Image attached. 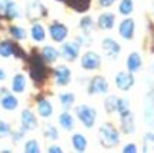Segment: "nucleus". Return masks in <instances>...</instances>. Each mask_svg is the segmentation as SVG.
Wrapping results in <instances>:
<instances>
[{
    "label": "nucleus",
    "mask_w": 154,
    "mask_h": 153,
    "mask_svg": "<svg viewBox=\"0 0 154 153\" xmlns=\"http://www.w3.org/2000/svg\"><path fill=\"white\" fill-rule=\"evenodd\" d=\"M141 67V57L138 53H131L127 57V69L131 72H138V69Z\"/></svg>",
    "instance_id": "obj_23"
},
{
    "label": "nucleus",
    "mask_w": 154,
    "mask_h": 153,
    "mask_svg": "<svg viewBox=\"0 0 154 153\" xmlns=\"http://www.w3.org/2000/svg\"><path fill=\"white\" fill-rule=\"evenodd\" d=\"M5 79H6V72L0 67V82H2V80H5Z\"/></svg>",
    "instance_id": "obj_40"
},
{
    "label": "nucleus",
    "mask_w": 154,
    "mask_h": 153,
    "mask_svg": "<svg viewBox=\"0 0 154 153\" xmlns=\"http://www.w3.org/2000/svg\"><path fill=\"white\" fill-rule=\"evenodd\" d=\"M26 89V77L22 73L14 75L13 80H11V90L14 93H23Z\"/></svg>",
    "instance_id": "obj_20"
},
{
    "label": "nucleus",
    "mask_w": 154,
    "mask_h": 153,
    "mask_svg": "<svg viewBox=\"0 0 154 153\" xmlns=\"http://www.w3.org/2000/svg\"><path fill=\"white\" fill-rule=\"evenodd\" d=\"M7 3H9V0H0V13H3V10H5V7Z\"/></svg>",
    "instance_id": "obj_39"
},
{
    "label": "nucleus",
    "mask_w": 154,
    "mask_h": 153,
    "mask_svg": "<svg viewBox=\"0 0 154 153\" xmlns=\"http://www.w3.org/2000/svg\"><path fill=\"white\" fill-rule=\"evenodd\" d=\"M76 115L79 117V120L83 123L84 127L87 129H91L96 123V116H97V112L96 109L90 107L87 104H80L76 107Z\"/></svg>",
    "instance_id": "obj_3"
},
{
    "label": "nucleus",
    "mask_w": 154,
    "mask_h": 153,
    "mask_svg": "<svg viewBox=\"0 0 154 153\" xmlns=\"http://www.w3.org/2000/svg\"><path fill=\"white\" fill-rule=\"evenodd\" d=\"M107 90H109V84L103 76L93 77L88 84V94H101V93H107Z\"/></svg>",
    "instance_id": "obj_9"
},
{
    "label": "nucleus",
    "mask_w": 154,
    "mask_h": 153,
    "mask_svg": "<svg viewBox=\"0 0 154 153\" xmlns=\"http://www.w3.org/2000/svg\"><path fill=\"white\" fill-rule=\"evenodd\" d=\"M117 100L119 99L114 97V96H109L104 100V109L107 113H113L114 110H117Z\"/></svg>",
    "instance_id": "obj_30"
},
{
    "label": "nucleus",
    "mask_w": 154,
    "mask_h": 153,
    "mask_svg": "<svg viewBox=\"0 0 154 153\" xmlns=\"http://www.w3.org/2000/svg\"><path fill=\"white\" fill-rule=\"evenodd\" d=\"M53 76H54V82L57 86H67L70 80H72V72L67 66H57L53 70Z\"/></svg>",
    "instance_id": "obj_6"
},
{
    "label": "nucleus",
    "mask_w": 154,
    "mask_h": 153,
    "mask_svg": "<svg viewBox=\"0 0 154 153\" xmlns=\"http://www.w3.org/2000/svg\"><path fill=\"white\" fill-rule=\"evenodd\" d=\"M49 34H50V37H51V40H54L57 43H61L69 36V29L63 23L53 22L49 26Z\"/></svg>",
    "instance_id": "obj_4"
},
{
    "label": "nucleus",
    "mask_w": 154,
    "mask_h": 153,
    "mask_svg": "<svg viewBox=\"0 0 154 153\" xmlns=\"http://www.w3.org/2000/svg\"><path fill=\"white\" fill-rule=\"evenodd\" d=\"M37 112H38V115H40V117L49 119L50 116L53 115V106H51V103H50L47 99L38 96L37 97Z\"/></svg>",
    "instance_id": "obj_12"
},
{
    "label": "nucleus",
    "mask_w": 154,
    "mask_h": 153,
    "mask_svg": "<svg viewBox=\"0 0 154 153\" xmlns=\"http://www.w3.org/2000/svg\"><path fill=\"white\" fill-rule=\"evenodd\" d=\"M59 123H60V126L64 130H72L74 127V119H73V116L69 112H63L59 116Z\"/></svg>",
    "instance_id": "obj_24"
},
{
    "label": "nucleus",
    "mask_w": 154,
    "mask_h": 153,
    "mask_svg": "<svg viewBox=\"0 0 154 153\" xmlns=\"http://www.w3.org/2000/svg\"><path fill=\"white\" fill-rule=\"evenodd\" d=\"M24 152L26 153H38L40 152V146H38L37 140H34V139L27 140L26 145H24Z\"/></svg>",
    "instance_id": "obj_32"
},
{
    "label": "nucleus",
    "mask_w": 154,
    "mask_h": 153,
    "mask_svg": "<svg viewBox=\"0 0 154 153\" xmlns=\"http://www.w3.org/2000/svg\"><path fill=\"white\" fill-rule=\"evenodd\" d=\"M24 133L26 132L23 130V129H20L19 132H11V140H13V143H19L20 142V139H23V136H24Z\"/></svg>",
    "instance_id": "obj_35"
},
{
    "label": "nucleus",
    "mask_w": 154,
    "mask_h": 153,
    "mask_svg": "<svg viewBox=\"0 0 154 153\" xmlns=\"http://www.w3.org/2000/svg\"><path fill=\"white\" fill-rule=\"evenodd\" d=\"M59 100H60L61 107H63V109H66V110H69L73 106L76 97H74V94H73V93L67 92V93H61L60 96H59Z\"/></svg>",
    "instance_id": "obj_26"
},
{
    "label": "nucleus",
    "mask_w": 154,
    "mask_h": 153,
    "mask_svg": "<svg viewBox=\"0 0 154 153\" xmlns=\"http://www.w3.org/2000/svg\"><path fill=\"white\" fill-rule=\"evenodd\" d=\"M20 120H22V129L24 132L34 130V129L37 127V119H36V116L33 115L32 110H29V109L23 110Z\"/></svg>",
    "instance_id": "obj_10"
},
{
    "label": "nucleus",
    "mask_w": 154,
    "mask_h": 153,
    "mask_svg": "<svg viewBox=\"0 0 154 153\" xmlns=\"http://www.w3.org/2000/svg\"><path fill=\"white\" fill-rule=\"evenodd\" d=\"M42 57H43V60L46 63H54L57 60V57H59V50L53 47V46H50V44H46L43 49H42Z\"/></svg>",
    "instance_id": "obj_16"
},
{
    "label": "nucleus",
    "mask_w": 154,
    "mask_h": 153,
    "mask_svg": "<svg viewBox=\"0 0 154 153\" xmlns=\"http://www.w3.org/2000/svg\"><path fill=\"white\" fill-rule=\"evenodd\" d=\"M119 33L123 39L126 40H130L133 39V34H134V22L131 19H126L124 22L120 23V27H119Z\"/></svg>",
    "instance_id": "obj_14"
},
{
    "label": "nucleus",
    "mask_w": 154,
    "mask_h": 153,
    "mask_svg": "<svg viewBox=\"0 0 154 153\" xmlns=\"http://www.w3.org/2000/svg\"><path fill=\"white\" fill-rule=\"evenodd\" d=\"M72 145L76 152H84L86 148H87V140H86V137L83 136L82 133H76L72 137Z\"/></svg>",
    "instance_id": "obj_22"
},
{
    "label": "nucleus",
    "mask_w": 154,
    "mask_h": 153,
    "mask_svg": "<svg viewBox=\"0 0 154 153\" xmlns=\"http://www.w3.org/2000/svg\"><path fill=\"white\" fill-rule=\"evenodd\" d=\"M114 2L116 0H99L100 6H103V7H109V6H111Z\"/></svg>",
    "instance_id": "obj_37"
},
{
    "label": "nucleus",
    "mask_w": 154,
    "mask_h": 153,
    "mask_svg": "<svg viewBox=\"0 0 154 153\" xmlns=\"http://www.w3.org/2000/svg\"><path fill=\"white\" fill-rule=\"evenodd\" d=\"M13 52H14V43L10 42V40H2L0 42V56L2 57H10L13 56Z\"/></svg>",
    "instance_id": "obj_25"
},
{
    "label": "nucleus",
    "mask_w": 154,
    "mask_h": 153,
    "mask_svg": "<svg viewBox=\"0 0 154 153\" xmlns=\"http://www.w3.org/2000/svg\"><path fill=\"white\" fill-rule=\"evenodd\" d=\"M97 26L103 30H109V29H113L114 26V14L113 13H103L99 16V20H97Z\"/></svg>",
    "instance_id": "obj_19"
},
{
    "label": "nucleus",
    "mask_w": 154,
    "mask_h": 153,
    "mask_svg": "<svg viewBox=\"0 0 154 153\" xmlns=\"http://www.w3.org/2000/svg\"><path fill=\"white\" fill-rule=\"evenodd\" d=\"M100 143L104 148H114L119 143V132L113 125H103L99 130Z\"/></svg>",
    "instance_id": "obj_2"
},
{
    "label": "nucleus",
    "mask_w": 154,
    "mask_h": 153,
    "mask_svg": "<svg viewBox=\"0 0 154 153\" xmlns=\"http://www.w3.org/2000/svg\"><path fill=\"white\" fill-rule=\"evenodd\" d=\"M2 14H3L7 20H14L17 17H20V10H19V7H17V5L14 2L9 0V3L6 5L5 10H3Z\"/></svg>",
    "instance_id": "obj_18"
},
{
    "label": "nucleus",
    "mask_w": 154,
    "mask_h": 153,
    "mask_svg": "<svg viewBox=\"0 0 154 153\" xmlns=\"http://www.w3.org/2000/svg\"><path fill=\"white\" fill-rule=\"evenodd\" d=\"M60 53L63 56V59H66L69 62H74L80 53V44H79V42H66L61 46Z\"/></svg>",
    "instance_id": "obj_5"
},
{
    "label": "nucleus",
    "mask_w": 154,
    "mask_h": 153,
    "mask_svg": "<svg viewBox=\"0 0 154 153\" xmlns=\"http://www.w3.org/2000/svg\"><path fill=\"white\" fill-rule=\"evenodd\" d=\"M11 130H10V126L7 125L6 122L0 120V137H5L7 135H10Z\"/></svg>",
    "instance_id": "obj_33"
},
{
    "label": "nucleus",
    "mask_w": 154,
    "mask_h": 153,
    "mask_svg": "<svg viewBox=\"0 0 154 153\" xmlns=\"http://www.w3.org/2000/svg\"><path fill=\"white\" fill-rule=\"evenodd\" d=\"M59 2H61V0H59Z\"/></svg>",
    "instance_id": "obj_42"
},
{
    "label": "nucleus",
    "mask_w": 154,
    "mask_h": 153,
    "mask_svg": "<svg viewBox=\"0 0 154 153\" xmlns=\"http://www.w3.org/2000/svg\"><path fill=\"white\" fill-rule=\"evenodd\" d=\"M0 20H2V13H0Z\"/></svg>",
    "instance_id": "obj_41"
},
{
    "label": "nucleus",
    "mask_w": 154,
    "mask_h": 153,
    "mask_svg": "<svg viewBox=\"0 0 154 153\" xmlns=\"http://www.w3.org/2000/svg\"><path fill=\"white\" fill-rule=\"evenodd\" d=\"M100 63H101V59L94 52H87L82 57V67L84 70H96L100 67Z\"/></svg>",
    "instance_id": "obj_8"
},
{
    "label": "nucleus",
    "mask_w": 154,
    "mask_h": 153,
    "mask_svg": "<svg viewBox=\"0 0 154 153\" xmlns=\"http://www.w3.org/2000/svg\"><path fill=\"white\" fill-rule=\"evenodd\" d=\"M134 84V77H133L131 72H120L116 75V86L120 90H128Z\"/></svg>",
    "instance_id": "obj_11"
},
{
    "label": "nucleus",
    "mask_w": 154,
    "mask_h": 153,
    "mask_svg": "<svg viewBox=\"0 0 154 153\" xmlns=\"http://www.w3.org/2000/svg\"><path fill=\"white\" fill-rule=\"evenodd\" d=\"M123 152L124 153H134L137 152V148H136V145H127V146H124V149H123Z\"/></svg>",
    "instance_id": "obj_36"
},
{
    "label": "nucleus",
    "mask_w": 154,
    "mask_h": 153,
    "mask_svg": "<svg viewBox=\"0 0 154 153\" xmlns=\"http://www.w3.org/2000/svg\"><path fill=\"white\" fill-rule=\"evenodd\" d=\"M117 110H119V113L128 110V100L127 99H119L117 100Z\"/></svg>",
    "instance_id": "obj_34"
},
{
    "label": "nucleus",
    "mask_w": 154,
    "mask_h": 153,
    "mask_svg": "<svg viewBox=\"0 0 154 153\" xmlns=\"http://www.w3.org/2000/svg\"><path fill=\"white\" fill-rule=\"evenodd\" d=\"M9 33H10V36L13 39H16V40H24L26 36H27V33L23 27L20 26H14V24H11L10 27H9Z\"/></svg>",
    "instance_id": "obj_27"
},
{
    "label": "nucleus",
    "mask_w": 154,
    "mask_h": 153,
    "mask_svg": "<svg viewBox=\"0 0 154 153\" xmlns=\"http://www.w3.org/2000/svg\"><path fill=\"white\" fill-rule=\"evenodd\" d=\"M0 106H2L5 110L11 112V110H14L17 106H19V100H17V97L14 94H11V93L7 92L6 94L2 96V99H0Z\"/></svg>",
    "instance_id": "obj_15"
},
{
    "label": "nucleus",
    "mask_w": 154,
    "mask_h": 153,
    "mask_svg": "<svg viewBox=\"0 0 154 153\" xmlns=\"http://www.w3.org/2000/svg\"><path fill=\"white\" fill-rule=\"evenodd\" d=\"M29 70H30V77L36 84H42L47 77V67H46V62L40 53L33 52L32 56H29Z\"/></svg>",
    "instance_id": "obj_1"
},
{
    "label": "nucleus",
    "mask_w": 154,
    "mask_h": 153,
    "mask_svg": "<svg viewBox=\"0 0 154 153\" xmlns=\"http://www.w3.org/2000/svg\"><path fill=\"white\" fill-rule=\"evenodd\" d=\"M101 47H103L104 55L111 60H116L117 56L120 55V44L111 37H106L103 40V43H101Z\"/></svg>",
    "instance_id": "obj_7"
},
{
    "label": "nucleus",
    "mask_w": 154,
    "mask_h": 153,
    "mask_svg": "<svg viewBox=\"0 0 154 153\" xmlns=\"http://www.w3.org/2000/svg\"><path fill=\"white\" fill-rule=\"evenodd\" d=\"M44 137L47 140H57L59 139V132L53 125H47L44 127Z\"/></svg>",
    "instance_id": "obj_28"
},
{
    "label": "nucleus",
    "mask_w": 154,
    "mask_h": 153,
    "mask_svg": "<svg viewBox=\"0 0 154 153\" xmlns=\"http://www.w3.org/2000/svg\"><path fill=\"white\" fill-rule=\"evenodd\" d=\"M94 27V23H93V19L90 16H86V17H83L82 20H80V29H82L84 33H90L91 30H93Z\"/></svg>",
    "instance_id": "obj_29"
},
{
    "label": "nucleus",
    "mask_w": 154,
    "mask_h": 153,
    "mask_svg": "<svg viewBox=\"0 0 154 153\" xmlns=\"http://www.w3.org/2000/svg\"><path fill=\"white\" fill-rule=\"evenodd\" d=\"M47 152H49V153H61L63 150H61L60 146H50Z\"/></svg>",
    "instance_id": "obj_38"
},
{
    "label": "nucleus",
    "mask_w": 154,
    "mask_h": 153,
    "mask_svg": "<svg viewBox=\"0 0 154 153\" xmlns=\"http://www.w3.org/2000/svg\"><path fill=\"white\" fill-rule=\"evenodd\" d=\"M30 36L34 42H43L46 39V30L40 23H33L32 29H30Z\"/></svg>",
    "instance_id": "obj_21"
},
{
    "label": "nucleus",
    "mask_w": 154,
    "mask_h": 153,
    "mask_svg": "<svg viewBox=\"0 0 154 153\" xmlns=\"http://www.w3.org/2000/svg\"><path fill=\"white\" fill-rule=\"evenodd\" d=\"M61 2H64L67 6H70L73 10L79 11V13L87 11L91 3V0H61Z\"/></svg>",
    "instance_id": "obj_17"
},
{
    "label": "nucleus",
    "mask_w": 154,
    "mask_h": 153,
    "mask_svg": "<svg viewBox=\"0 0 154 153\" xmlns=\"http://www.w3.org/2000/svg\"><path fill=\"white\" fill-rule=\"evenodd\" d=\"M120 120H121V129L124 133H133L134 132V119H133V113L130 109L126 112L120 113Z\"/></svg>",
    "instance_id": "obj_13"
},
{
    "label": "nucleus",
    "mask_w": 154,
    "mask_h": 153,
    "mask_svg": "<svg viewBox=\"0 0 154 153\" xmlns=\"http://www.w3.org/2000/svg\"><path fill=\"white\" fill-rule=\"evenodd\" d=\"M119 11L124 16L130 14L133 11V0H121L120 6H119Z\"/></svg>",
    "instance_id": "obj_31"
}]
</instances>
